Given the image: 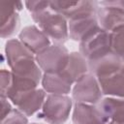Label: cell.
<instances>
[{
	"instance_id": "1",
	"label": "cell",
	"mask_w": 124,
	"mask_h": 124,
	"mask_svg": "<svg viewBox=\"0 0 124 124\" xmlns=\"http://www.w3.org/2000/svg\"><path fill=\"white\" fill-rule=\"evenodd\" d=\"M5 55L14 75H42V70L38 66L34 54L19 40H8L5 45Z\"/></svg>"
},
{
	"instance_id": "2",
	"label": "cell",
	"mask_w": 124,
	"mask_h": 124,
	"mask_svg": "<svg viewBox=\"0 0 124 124\" xmlns=\"http://www.w3.org/2000/svg\"><path fill=\"white\" fill-rule=\"evenodd\" d=\"M33 20L39 28L54 44L63 45L69 38V28L67 19L50 8L48 4L44 9L31 14Z\"/></svg>"
},
{
	"instance_id": "3",
	"label": "cell",
	"mask_w": 124,
	"mask_h": 124,
	"mask_svg": "<svg viewBox=\"0 0 124 124\" xmlns=\"http://www.w3.org/2000/svg\"><path fill=\"white\" fill-rule=\"evenodd\" d=\"M73 102L67 95L49 94L46 96L38 117L49 124H64L72 108Z\"/></svg>"
},
{
	"instance_id": "4",
	"label": "cell",
	"mask_w": 124,
	"mask_h": 124,
	"mask_svg": "<svg viewBox=\"0 0 124 124\" xmlns=\"http://www.w3.org/2000/svg\"><path fill=\"white\" fill-rule=\"evenodd\" d=\"M110 51H112L110 33L103 30L101 27L95 29L79 42V53L87 62L98 59Z\"/></svg>"
},
{
	"instance_id": "5",
	"label": "cell",
	"mask_w": 124,
	"mask_h": 124,
	"mask_svg": "<svg viewBox=\"0 0 124 124\" xmlns=\"http://www.w3.org/2000/svg\"><path fill=\"white\" fill-rule=\"evenodd\" d=\"M70 52L63 45L54 44L36 55V62L44 74L61 73L65 69Z\"/></svg>"
},
{
	"instance_id": "6",
	"label": "cell",
	"mask_w": 124,
	"mask_h": 124,
	"mask_svg": "<svg viewBox=\"0 0 124 124\" xmlns=\"http://www.w3.org/2000/svg\"><path fill=\"white\" fill-rule=\"evenodd\" d=\"M97 18L99 26L109 33L123 26L124 1H102L97 12Z\"/></svg>"
},
{
	"instance_id": "7",
	"label": "cell",
	"mask_w": 124,
	"mask_h": 124,
	"mask_svg": "<svg viewBox=\"0 0 124 124\" xmlns=\"http://www.w3.org/2000/svg\"><path fill=\"white\" fill-rule=\"evenodd\" d=\"M103 97L99 81L95 76L88 73L78 79L73 88V98L77 103L96 105Z\"/></svg>"
},
{
	"instance_id": "8",
	"label": "cell",
	"mask_w": 124,
	"mask_h": 124,
	"mask_svg": "<svg viewBox=\"0 0 124 124\" xmlns=\"http://www.w3.org/2000/svg\"><path fill=\"white\" fill-rule=\"evenodd\" d=\"M99 27L97 13H84L69 20V37L74 41L81 42L86 36Z\"/></svg>"
},
{
	"instance_id": "9",
	"label": "cell",
	"mask_w": 124,
	"mask_h": 124,
	"mask_svg": "<svg viewBox=\"0 0 124 124\" xmlns=\"http://www.w3.org/2000/svg\"><path fill=\"white\" fill-rule=\"evenodd\" d=\"M50 8L62 15L67 20L84 13H97L99 4L96 1H49Z\"/></svg>"
},
{
	"instance_id": "10",
	"label": "cell",
	"mask_w": 124,
	"mask_h": 124,
	"mask_svg": "<svg viewBox=\"0 0 124 124\" xmlns=\"http://www.w3.org/2000/svg\"><path fill=\"white\" fill-rule=\"evenodd\" d=\"M46 98V91L44 89L37 88L21 93L11 99V101L18 110H20L26 116H31L42 108Z\"/></svg>"
},
{
	"instance_id": "11",
	"label": "cell",
	"mask_w": 124,
	"mask_h": 124,
	"mask_svg": "<svg viewBox=\"0 0 124 124\" xmlns=\"http://www.w3.org/2000/svg\"><path fill=\"white\" fill-rule=\"evenodd\" d=\"M19 41L33 53L39 54L50 46V40L38 27L34 25L24 27L19 35Z\"/></svg>"
},
{
	"instance_id": "12",
	"label": "cell",
	"mask_w": 124,
	"mask_h": 124,
	"mask_svg": "<svg viewBox=\"0 0 124 124\" xmlns=\"http://www.w3.org/2000/svg\"><path fill=\"white\" fill-rule=\"evenodd\" d=\"M22 9L21 2H2L1 3V28L2 38L12 36L19 25L18 12Z\"/></svg>"
},
{
	"instance_id": "13",
	"label": "cell",
	"mask_w": 124,
	"mask_h": 124,
	"mask_svg": "<svg viewBox=\"0 0 124 124\" xmlns=\"http://www.w3.org/2000/svg\"><path fill=\"white\" fill-rule=\"evenodd\" d=\"M87 63L89 73L95 76L97 78L110 75L124 64V62L113 51H110L98 59L88 61Z\"/></svg>"
},
{
	"instance_id": "14",
	"label": "cell",
	"mask_w": 124,
	"mask_h": 124,
	"mask_svg": "<svg viewBox=\"0 0 124 124\" xmlns=\"http://www.w3.org/2000/svg\"><path fill=\"white\" fill-rule=\"evenodd\" d=\"M97 79L103 95L124 98V64L110 75Z\"/></svg>"
},
{
	"instance_id": "15",
	"label": "cell",
	"mask_w": 124,
	"mask_h": 124,
	"mask_svg": "<svg viewBox=\"0 0 124 124\" xmlns=\"http://www.w3.org/2000/svg\"><path fill=\"white\" fill-rule=\"evenodd\" d=\"M72 120L74 124H107L96 105L76 103Z\"/></svg>"
},
{
	"instance_id": "16",
	"label": "cell",
	"mask_w": 124,
	"mask_h": 124,
	"mask_svg": "<svg viewBox=\"0 0 124 124\" xmlns=\"http://www.w3.org/2000/svg\"><path fill=\"white\" fill-rule=\"evenodd\" d=\"M96 106L107 123L109 121H124V98L107 97Z\"/></svg>"
},
{
	"instance_id": "17",
	"label": "cell",
	"mask_w": 124,
	"mask_h": 124,
	"mask_svg": "<svg viewBox=\"0 0 124 124\" xmlns=\"http://www.w3.org/2000/svg\"><path fill=\"white\" fill-rule=\"evenodd\" d=\"M88 63L86 59L77 51L71 52L69 61L61 74L72 84L76 83L84 75L88 74Z\"/></svg>"
},
{
	"instance_id": "18",
	"label": "cell",
	"mask_w": 124,
	"mask_h": 124,
	"mask_svg": "<svg viewBox=\"0 0 124 124\" xmlns=\"http://www.w3.org/2000/svg\"><path fill=\"white\" fill-rule=\"evenodd\" d=\"M42 85L45 91L51 94L66 95L71 91L72 83H70L61 73L44 74L42 78Z\"/></svg>"
},
{
	"instance_id": "19",
	"label": "cell",
	"mask_w": 124,
	"mask_h": 124,
	"mask_svg": "<svg viewBox=\"0 0 124 124\" xmlns=\"http://www.w3.org/2000/svg\"><path fill=\"white\" fill-rule=\"evenodd\" d=\"M111 50L124 62V25L110 32Z\"/></svg>"
},
{
	"instance_id": "20",
	"label": "cell",
	"mask_w": 124,
	"mask_h": 124,
	"mask_svg": "<svg viewBox=\"0 0 124 124\" xmlns=\"http://www.w3.org/2000/svg\"><path fill=\"white\" fill-rule=\"evenodd\" d=\"M1 124H28V119L20 110L12 109V111L1 120Z\"/></svg>"
},
{
	"instance_id": "21",
	"label": "cell",
	"mask_w": 124,
	"mask_h": 124,
	"mask_svg": "<svg viewBox=\"0 0 124 124\" xmlns=\"http://www.w3.org/2000/svg\"><path fill=\"white\" fill-rule=\"evenodd\" d=\"M13 81V74L5 69L1 70V97L7 98V94L11 88Z\"/></svg>"
},
{
	"instance_id": "22",
	"label": "cell",
	"mask_w": 124,
	"mask_h": 124,
	"mask_svg": "<svg viewBox=\"0 0 124 124\" xmlns=\"http://www.w3.org/2000/svg\"><path fill=\"white\" fill-rule=\"evenodd\" d=\"M12 111L11 104L8 102V98L1 97V120L4 119Z\"/></svg>"
},
{
	"instance_id": "23",
	"label": "cell",
	"mask_w": 124,
	"mask_h": 124,
	"mask_svg": "<svg viewBox=\"0 0 124 124\" xmlns=\"http://www.w3.org/2000/svg\"><path fill=\"white\" fill-rule=\"evenodd\" d=\"M107 124H124V121H122V122H116V121H109V122H108Z\"/></svg>"
},
{
	"instance_id": "24",
	"label": "cell",
	"mask_w": 124,
	"mask_h": 124,
	"mask_svg": "<svg viewBox=\"0 0 124 124\" xmlns=\"http://www.w3.org/2000/svg\"><path fill=\"white\" fill-rule=\"evenodd\" d=\"M31 124H39V123H31Z\"/></svg>"
}]
</instances>
